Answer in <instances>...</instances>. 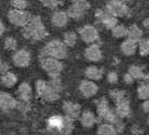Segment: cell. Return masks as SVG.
<instances>
[{"label": "cell", "mask_w": 149, "mask_h": 135, "mask_svg": "<svg viewBox=\"0 0 149 135\" xmlns=\"http://www.w3.org/2000/svg\"><path fill=\"white\" fill-rule=\"evenodd\" d=\"M97 120H104L105 123L113 124L119 133L123 131L125 124L122 123V120L117 115L116 109L110 106L105 97H101L97 101Z\"/></svg>", "instance_id": "1"}, {"label": "cell", "mask_w": 149, "mask_h": 135, "mask_svg": "<svg viewBox=\"0 0 149 135\" xmlns=\"http://www.w3.org/2000/svg\"><path fill=\"white\" fill-rule=\"evenodd\" d=\"M74 129V120L65 115H53L46 122V131L51 134L68 135Z\"/></svg>", "instance_id": "2"}, {"label": "cell", "mask_w": 149, "mask_h": 135, "mask_svg": "<svg viewBox=\"0 0 149 135\" xmlns=\"http://www.w3.org/2000/svg\"><path fill=\"white\" fill-rule=\"evenodd\" d=\"M48 35L39 16H31L29 22L22 27V36L29 41H42Z\"/></svg>", "instance_id": "3"}, {"label": "cell", "mask_w": 149, "mask_h": 135, "mask_svg": "<svg viewBox=\"0 0 149 135\" xmlns=\"http://www.w3.org/2000/svg\"><path fill=\"white\" fill-rule=\"evenodd\" d=\"M67 56V46L60 39H53L42 49L39 58H53L64 60Z\"/></svg>", "instance_id": "4"}, {"label": "cell", "mask_w": 149, "mask_h": 135, "mask_svg": "<svg viewBox=\"0 0 149 135\" xmlns=\"http://www.w3.org/2000/svg\"><path fill=\"white\" fill-rule=\"evenodd\" d=\"M35 89H36L38 97L42 98L46 103H55L60 99V92L53 89L48 81L37 80L35 84Z\"/></svg>", "instance_id": "5"}, {"label": "cell", "mask_w": 149, "mask_h": 135, "mask_svg": "<svg viewBox=\"0 0 149 135\" xmlns=\"http://www.w3.org/2000/svg\"><path fill=\"white\" fill-rule=\"evenodd\" d=\"M39 59H40V67L49 78L60 77L63 71V63L61 62V60L53 58H39Z\"/></svg>", "instance_id": "6"}, {"label": "cell", "mask_w": 149, "mask_h": 135, "mask_svg": "<svg viewBox=\"0 0 149 135\" xmlns=\"http://www.w3.org/2000/svg\"><path fill=\"white\" fill-rule=\"evenodd\" d=\"M105 10L110 13L111 15L118 17H128L130 15V9L126 5V2H122L120 0H109L105 5Z\"/></svg>", "instance_id": "7"}, {"label": "cell", "mask_w": 149, "mask_h": 135, "mask_svg": "<svg viewBox=\"0 0 149 135\" xmlns=\"http://www.w3.org/2000/svg\"><path fill=\"white\" fill-rule=\"evenodd\" d=\"M90 9V4L88 1H80V0H73V4L67 9V15L70 18L79 20L82 19L85 13Z\"/></svg>", "instance_id": "8"}, {"label": "cell", "mask_w": 149, "mask_h": 135, "mask_svg": "<svg viewBox=\"0 0 149 135\" xmlns=\"http://www.w3.org/2000/svg\"><path fill=\"white\" fill-rule=\"evenodd\" d=\"M30 18H31V15L26 10L13 8L11 10L8 11V20L17 27H24L29 22Z\"/></svg>", "instance_id": "9"}, {"label": "cell", "mask_w": 149, "mask_h": 135, "mask_svg": "<svg viewBox=\"0 0 149 135\" xmlns=\"http://www.w3.org/2000/svg\"><path fill=\"white\" fill-rule=\"evenodd\" d=\"M13 63L14 65L17 68H27L31 62V54L28 50H17L14 54H13Z\"/></svg>", "instance_id": "10"}, {"label": "cell", "mask_w": 149, "mask_h": 135, "mask_svg": "<svg viewBox=\"0 0 149 135\" xmlns=\"http://www.w3.org/2000/svg\"><path fill=\"white\" fill-rule=\"evenodd\" d=\"M95 18L104 26L107 30H112L118 24V18L116 16L111 15L110 13H108L105 9L97 10L95 11Z\"/></svg>", "instance_id": "11"}, {"label": "cell", "mask_w": 149, "mask_h": 135, "mask_svg": "<svg viewBox=\"0 0 149 135\" xmlns=\"http://www.w3.org/2000/svg\"><path fill=\"white\" fill-rule=\"evenodd\" d=\"M80 36L82 38L83 42L88 43V44H93L94 42H97L99 39V32L97 27H94L93 25H85L79 30Z\"/></svg>", "instance_id": "12"}, {"label": "cell", "mask_w": 149, "mask_h": 135, "mask_svg": "<svg viewBox=\"0 0 149 135\" xmlns=\"http://www.w3.org/2000/svg\"><path fill=\"white\" fill-rule=\"evenodd\" d=\"M79 91L81 92V95L84 98H91L97 94L99 87L95 83V81L89 80V79H84L79 84Z\"/></svg>", "instance_id": "13"}, {"label": "cell", "mask_w": 149, "mask_h": 135, "mask_svg": "<svg viewBox=\"0 0 149 135\" xmlns=\"http://www.w3.org/2000/svg\"><path fill=\"white\" fill-rule=\"evenodd\" d=\"M62 109H63V112H64L65 116L70 117L71 120H73L74 122L80 118V115H81V112H82L81 106L79 105L77 103L68 101V100H65V101L63 103Z\"/></svg>", "instance_id": "14"}, {"label": "cell", "mask_w": 149, "mask_h": 135, "mask_svg": "<svg viewBox=\"0 0 149 135\" xmlns=\"http://www.w3.org/2000/svg\"><path fill=\"white\" fill-rule=\"evenodd\" d=\"M17 107V99L10 94L0 90V110L1 112H11Z\"/></svg>", "instance_id": "15"}, {"label": "cell", "mask_w": 149, "mask_h": 135, "mask_svg": "<svg viewBox=\"0 0 149 135\" xmlns=\"http://www.w3.org/2000/svg\"><path fill=\"white\" fill-rule=\"evenodd\" d=\"M17 100L22 103H29L33 97V88L28 82H22L19 84L18 89L16 91Z\"/></svg>", "instance_id": "16"}, {"label": "cell", "mask_w": 149, "mask_h": 135, "mask_svg": "<svg viewBox=\"0 0 149 135\" xmlns=\"http://www.w3.org/2000/svg\"><path fill=\"white\" fill-rule=\"evenodd\" d=\"M84 56L85 59L90 62H100L102 60V51L100 49V46L97 44H90L84 52Z\"/></svg>", "instance_id": "17"}, {"label": "cell", "mask_w": 149, "mask_h": 135, "mask_svg": "<svg viewBox=\"0 0 149 135\" xmlns=\"http://www.w3.org/2000/svg\"><path fill=\"white\" fill-rule=\"evenodd\" d=\"M114 105H116V107H114L116 112H117V115L119 116L121 120L128 118L130 116V114H131V107H130V101H129V99L127 97L125 98V99H122L119 103L114 104Z\"/></svg>", "instance_id": "18"}, {"label": "cell", "mask_w": 149, "mask_h": 135, "mask_svg": "<svg viewBox=\"0 0 149 135\" xmlns=\"http://www.w3.org/2000/svg\"><path fill=\"white\" fill-rule=\"evenodd\" d=\"M80 123L83 127L85 128H91L95 125V123L97 122V117L95 116L94 112H92L91 110H83L80 115Z\"/></svg>", "instance_id": "19"}, {"label": "cell", "mask_w": 149, "mask_h": 135, "mask_svg": "<svg viewBox=\"0 0 149 135\" xmlns=\"http://www.w3.org/2000/svg\"><path fill=\"white\" fill-rule=\"evenodd\" d=\"M68 15H67L66 11H63V10H56L55 13H53L52 15V24L55 27H65L66 26L67 22H68Z\"/></svg>", "instance_id": "20"}, {"label": "cell", "mask_w": 149, "mask_h": 135, "mask_svg": "<svg viewBox=\"0 0 149 135\" xmlns=\"http://www.w3.org/2000/svg\"><path fill=\"white\" fill-rule=\"evenodd\" d=\"M103 73L104 71L101 68H97L95 65H90L84 71L85 78L89 80H93V81H100L103 78Z\"/></svg>", "instance_id": "21"}, {"label": "cell", "mask_w": 149, "mask_h": 135, "mask_svg": "<svg viewBox=\"0 0 149 135\" xmlns=\"http://www.w3.org/2000/svg\"><path fill=\"white\" fill-rule=\"evenodd\" d=\"M120 50H121L122 54H125L126 56H131L138 50V42H134L130 38H127L121 43Z\"/></svg>", "instance_id": "22"}, {"label": "cell", "mask_w": 149, "mask_h": 135, "mask_svg": "<svg viewBox=\"0 0 149 135\" xmlns=\"http://www.w3.org/2000/svg\"><path fill=\"white\" fill-rule=\"evenodd\" d=\"M17 81H18V77L11 71H8L6 73L1 75V77H0V82L2 83V86L7 87V88L15 87L17 84Z\"/></svg>", "instance_id": "23"}, {"label": "cell", "mask_w": 149, "mask_h": 135, "mask_svg": "<svg viewBox=\"0 0 149 135\" xmlns=\"http://www.w3.org/2000/svg\"><path fill=\"white\" fill-rule=\"evenodd\" d=\"M97 135H119V132L117 131L116 126L110 123H103L100 124L97 131Z\"/></svg>", "instance_id": "24"}, {"label": "cell", "mask_w": 149, "mask_h": 135, "mask_svg": "<svg viewBox=\"0 0 149 135\" xmlns=\"http://www.w3.org/2000/svg\"><path fill=\"white\" fill-rule=\"evenodd\" d=\"M127 38H130L134 42H139L142 38V30L137 25H131L128 28Z\"/></svg>", "instance_id": "25"}, {"label": "cell", "mask_w": 149, "mask_h": 135, "mask_svg": "<svg viewBox=\"0 0 149 135\" xmlns=\"http://www.w3.org/2000/svg\"><path fill=\"white\" fill-rule=\"evenodd\" d=\"M128 73L134 78V80H142L145 77V72L139 65H130L128 69Z\"/></svg>", "instance_id": "26"}, {"label": "cell", "mask_w": 149, "mask_h": 135, "mask_svg": "<svg viewBox=\"0 0 149 135\" xmlns=\"http://www.w3.org/2000/svg\"><path fill=\"white\" fill-rule=\"evenodd\" d=\"M137 95L138 98L141 99V100H147L149 99V84L145 81H142L138 88H137Z\"/></svg>", "instance_id": "27"}, {"label": "cell", "mask_w": 149, "mask_h": 135, "mask_svg": "<svg viewBox=\"0 0 149 135\" xmlns=\"http://www.w3.org/2000/svg\"><path fill=\"white\" fill-rule=\"evenodd\" d=\"M111 32H112V36L116 38L127 37L128 28L126 27V26L121 25V24H117V25L111 30Z\"/></svg>", "instance_id": "28"}, {"label": "cell", "mask_w": 149, "mask_h": 135, "mask_svg": "<svg viewBox=\"0 0 149 135\" xmlns=\"http://www.w3.org/2000/svg\"><path fill=\"white\" fill-rule=\"evenodd\" d=\"M76 41H77V35L74 32H67L63 36V42L67 47H73L76 44Z\"/></svg>", "instance_id": "29"}, {"label": "cell", "mask_w": 149, "mask_h": 135, "mask_svg": "<svg viewBox=\"0 0 149 135\" xmlns=\"http://www.w3.org/2000/svg\"><path fill=\"white\" fill-rule=\"evenodd\" d=\"M109 96L112 99V101L114 104H117V103H119L122 99L126 98V91L120 89H111L109 91Z\"/></svg>", "instance_id": "30"}, {"label": "cell", "mask_w": 149, "mask_h": 135, "mask_svg": "<svg viewBox=\"0 0 149 135\" xmlns=\"http://www.w3.org/2000/svg\"><path fill=\"white\" fill-rule=\"evenodd\" d=\"M138 51L141 56L149 55V41L148 38H141L138 42Z\"/></svg>", "instance_id": "31"}, {"label": "cell", "mask_w": 149, "mask_h": 135, "mask_svg": "<svg viewBox=\"0 0 149 135\" xmlns=\"http://www.w3.org/2000/svg\"><path fill=\"white\" fill-rule=\"evenodd\" d=\"M49 84L53 89L57 92H61L63 90V83H62V80L60 79V77H56V78H51L49 79Z\"/></svg>", "instance_id": "32"}, {"label": "cell", "mask_w": 149, "mask_h": 135, "mask_svg": "<svg viewBox=\"0 0 149 135\" xmlns=\"http://www.w3.org/2000/svg\"><path fill=\"white\" fill-rule=\"evenodd\" d=\"M5 49L8 51H16L17 50V41L11 36L7 37L5 39Z\"/></svg>", "instance_id": "33"}, {"label": "cell", "mask_w": 149, "mask_h": 135, "mask_svg": "<svg viewBox=\"0 0 149 135\" xmlns=\"http://www.w3.org/2000/svg\"><path fill=\"white\" fill-rule=\"evenodd\" d=\"M10 5L15 9H22L25 10L27 8V1L26 0H10Z\"/></svg>", "instance_id": "34"}, {"label": "cell", "mask_w": 149, "mask_h": 135, "mask_svg": "<svg viewBox=\"0 0 149 135\" xmlns=\"http://www.w3.org/2000/svg\"><path fill=\"white\" fill-rule=\"evenodd\" d=\"M107 81L110 83V84H116L119 81V78H118V73L116 71H111L109 72L107 75Z\"/></svg>", "instance_id": "35"}, {"label": "cell", "mask_w": 149, "mask_h": 135, "mask_svg": "<svg viewBox=\"0 0 149 135\" xmlns=\"http://www.w3.org/2000/svg\"><path fill=\"white\" fill-rule=\"evenodd\" d=\"M40 2L43 4V6L47 8H51V9H55L60 5L58 0H40Z\"/></svg>", "instance_id": "36"}, {"label": "cell", "mask_w": 149, "mask_h": 135, "mask_svg": "<svg viewBox=\"0 0 149 135\" xmlns=\"http://www.w3.org/2000/svg\"><path fill=\"white\" fill-rule=\"evenodd\" d=\"M9 71V64H8L7 62H5V61L1 60V58H0V75H3V73H6Z\"/></svg>", "instance_id": "37"}, {"label": "cell", "mask_w": 149, "mask_h": 135, "mask_svg": "<svg viewBox=\"0 0 149 135\" xmlns=\"http://www.w3.org/2000/svg\"><path fill=\"white\" fill-rule=\"evenodd\" d=\"M134 79L131 77V75H129V73H125L123 75V82L125 83H127V84H131V83H134Z\"/></svg>", "instance_id": "38"}, {"label": "cell", "mask_w": 149, "mask_h": 135, "mask_svg": "<svg viewBox=\"0 0 149 135\" xmlns=\"http://www.w3.org/2000/svg\"><path fill=\"white\" fill-rule=\"evenodd\" d=\"M141 108H142V110H143L145 112L149 114V99H147V100H143V103H142V105H141Z\"/></svg>", "instance_id": "39"}, {"label": "cell", "mask_w": 149, "mask_h": 135, "mask_svg": "<svg viewBox=\"0 0 149 135\" xmlns=\"http://www.w3.org/2000/svg\"><path fill=\"white\" fill-rule=\"evenodd\" d=\"M5 30H6V27H5V24L2 22V20L0 19V36L5 33Z\"/></svg>", "instance_id": "40"}, {"label": "cell", "mask_w": 149, "mask_h": 135, "mask_svg": "<svg viewBox=\"0 0 149 135\" xmlns=\"http://www.w3.org/2000/svg\"><path fill=\"white\" fill-rule=\"evenodd\" d=\"M142 24H143V27H145L146 30H149V18H147V19H145Z\"/></svg>", "instance_id": "41"}, {"label": "cell", "mask_w": 149, "mask_h": 135, "mask_svg": "<svg viewBox=\"0 0 149 135\" xmlns=\"http://www.w3.org/2000/svg\"><path fill=\"white\" fill-rule=\"evenodd\" d=\"M142 80L149 84V73H148V75H145V77H143V79H142Z\"/></svg>", "instance_id": "42"}, {"label": "cell", "mask_w": 149, "mask_h": 135, "mask_svg": "<svg viewBox=\"0 0 149 135\" xmlns=\"http://www.w3.org/2000/svg\"><path fill=\"white\" fill-rule=\"evenodd\" d=\"M120 1H122V2H130V1H132V0H120Z\"/></svg>", "instance_id": "43"}, {"label": "cell", "mask_w": 149, "mask_h": 135, "mask_svg": "<svg viewBox=\"0 0 149 135\" xmlns=\"http://www.w3.org/2000/svg\"><path fill=\"white\" fill-rule=\"evenodd\" d=\"M64 1H65V0H58V2H60V4L61 2H64Z\"/></svg>", "instance_id": "44"}, {"label": "cell", "mask_w": 149, "mask_h": 135, "mask_svg": "<svg viewBox=\"0 0 149 135\" xmlns=\"http://www.w3.org/2000/svg\"><path fill=\"white\" fill-rule=\"evenodd\" d=\"M80 1H86V0H80Z\"/></svg>", "instance_id": "45"}, {"label": "cell", "mask_w": 149, "mask_h": 135, "mask_svg": "<svg viewBox=\"0 0 149 135\" xmlns=\"http://www.w3.org/2000/svg\"><path fill=\"white\" fill-rule=\"evenodd\" d=\"M148 124H149V120H148Z\"/></svg>", "instance_id": "46"}, {"label": "cell", "mask_w": 149, "mask_h": 135, "mask_svg": "<svg viewBox=\"0 0 149 135\" xmlns=\"http://www.w3.org/2000/svg\"><path fill=\"white\" fill-rule=\"evenodd\" d=\"M68 135H72V134H68Z\"/></svg>", "instance_id": "47"}, {"label": "cell", "mask_w": 149, "mask_h": 135, "mask_svg": "<svg viewBox=\"0 0 149 135\" xmlns=\"http://www.w3.org/2000/svg\"><path fill=\"white\" fill-rule=\"evenodd\" d=\"M148 41H149V38H148Z\"/></svg>", "instance_id": "48"}]
</instances>
